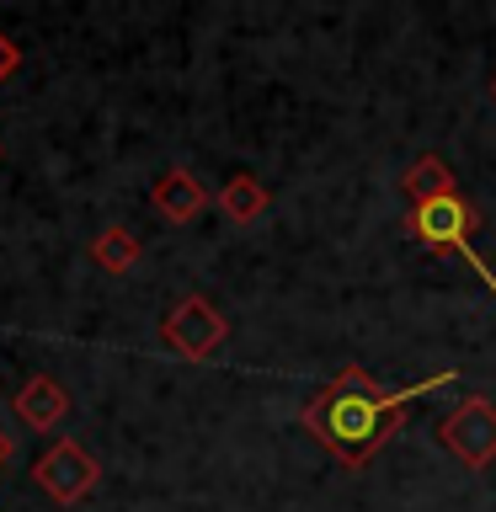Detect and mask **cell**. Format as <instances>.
Masks as SVG:
<instances>
[{"instance_id":"1","label":"cell","mask_w":496,"mask_h":512,"mask_svg":"<svg viewBox=\"0 0 496 512\" xmlns=\"http://www.w3.org/2000/svg\"><path fill=\"white\" fill-rule=\"evenodd\" d=\"M438 384H454V374L422 379V384H411V390L390 395V390H379L363 368H342V374H336L326 390L304 406V427H310L315 438L347 464V470H363V464L374 459L400 427H406V406H411V400L427 395V390H438Z\"/></svg>"},{"instance_id":"2","label":"cell","mask_w":496,"mask_h":512,"mask_svg":"<svg viewBox=\"0 0 496 512\" xmlns=\"http://www.w3.org/2000/svg\"><path fill=\"white\" fill-rule=\"evenodd\" d=\"M438 438L459 464L486 470V464L496 459V400H486V395L459 400V406L438 422Z\"/></svg>"},{"instance_id":"3","label":"cell","mask_w":496,"mask_h":512,"mask_svg":"<svg viewBox=\"0 0 496 512\" xmlns=\"http://www.w3.org/2000/svg\"><path fill=\"white\" fill-rule=\"evenodd\" d=\"M224 336H230V326H224V315L208 299H182L166 315V342L182 352V358H214L224 347Z\"/></svg>"},{"instance_id":"4","label":"cell","mask_w":496,"mask_h":512,"mask_svg":"<svg viewBox=\"0 0 496 512\" xmlns=\"http://www.w3.org/2000/svg\"><path fill=\"white\" fill-rule=\"evenodd\" d=\"M470 203H464L459 198V192H454V198H438V203H422V208H416V214H411V235L416 240H427V246H470Z\"/></svg>"},{"instance_id":"5","label":"cell","mask_w":496,"mask_h":512,"mask_svg":"<svg viewBox=\"0 0 496 512\" xmlns=\"http://www.w3.org/2000/svg\"><path fill=\"white\" fill-rule=\"evenodd\" d=\"M91 480H96V464H91L86 454H80V448H70V443L54 448V454L43 459V486L54 491L59 502H75V496L86 491Z\"/></svg>"},{"instance_id":"6","label":"cell","mask_w":496,"mask_h":512,"mask_svg":"<svg viewBox=\"0 0 496 512\" xmlns=\"http://www.w3.org/2000/svg\"><path fill=\"white\" fill-rule=\"evenodd\" d=\"M203 203H208V192L198 187V176H192V171H166V176H160L155 208H160L166 219L187 224V219H198V214H203Z\"/></svg>"},{"instance_id":"7","label":"cell","mask_w":496,"mask_h":512,"mask_svg":"<svg viewBox=\"0 0 496 512\" xmlns=\"http://www.w3.org/2000/svg\"><path fill=\"white\" fill-rule=\"evenodd\" d=\"M400 187H406V198H411L416 208H422V203H438V198H454V192H459V182H454V171H448L443 155H416Z\"/></svg>"},{"instance_id":"8","label":"cell","mask_w":496,"mask_h":512,"mask_svg":"<svg viewBox=\"0 0 496 512\" xmlns=\"http://www.w3.org/2000/svg\"><path fill=\"white\" fill-rule=\"evenodd\" d=\"M219 208H224L235 224H256V219L267 214V187L256 182V176H230V182H224V192H219Z\"/></svg>"},{"instance_id":"9","label":"cell","mask_w":496,"mask_h":512,"mask_svg":"<svg viewBox=\"0 0 496 512\" xmlns=\"http://www.w3.org/2000/svg\"><path fill=\"white\" fill-rule=\"evenodd\" d=\"M59 411H64V395H59L48 379H38V384L22 395V416H32V422H54Z\"/></svg>"},{"instance_id":"10","label":"cell","mask_w":496,"mask_h":512,"mask_svg":"<svg viewBox=\"0 0 496 512\" xmlns=\"http://www.w3.org/2000/svg\"><path fill=\"white\" fill-rule=\"evenodd\" d=\"M134 256H139V246H134V240H128L123 230H118V235H107V240H102V262H107L112 272H123L128 262H134Z\"/></svg>"},{"instance_id":"11","label":"cell","mask_w":496,"mask_h":512,"mask_svg":"<svg viewBox=\"0 0 496 512\" xmlns=\"http://www.w3.org/2000/svg\"><path fill=\"white\" fill-rule=\"evenodd\" d=\"M11 64H16V48H11L6 38H0V75H6V70H11Z\"/></svg>"},{"instance_id":"12","label":"cell","mask_w":496,"mask_h":512,"mask_svg":"<svg viewBox=\"0 0 496 512\" xmlns=\"http://www.w3.org/2000/svg\"><path fill=\"white\" fill-rule=\"evenodd\" d=\"M491 96H496V80H491Z\"/></svg>"}]
</instances>
